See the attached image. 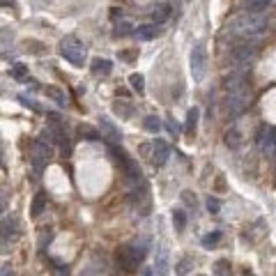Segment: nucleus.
Wrapping results in <instances>:
<instances>
[{"instance_id":"1","label":"nucleus","mask_w":276,"mask_h":276,"mask_svg":"<svg viewBox=\"0 0 276 276\" xmlns=\"http://www.w3.org/2000/svg\"><path fill=\"white\" fill-rule=\"evenodd\" d=\"M267 28H269L267 14H249V12L235 16V19L228 23V30H230L232 35L244 37V39L258 37V35H262V32H265Z\"/></svg>"},{"instance_id":"2","label":"nucleus","mask_w":276,"mask_h":276,"mask_svg":"<svg viewBox=\"0 0 276 276\" xmlns=\"http://www.w3.org/2000/svg\"><path fill=\"white\" fill-rule=\"evenodd\" d=\"M60 55L65 60H69L74 67H83L88 51H85V44L76 35H67V37H62V42H60Z\"/></svg>"},{"instance_id":"3","label":"nucleus","mask_w":276,"mask_h":276,"mask_svg":"<svg viewBox=\"0 0 276 276\" xmlns=\"http://www.w3.org/2000/svg\"><path fill=\"white\" fill-rule=\"evenodd\" d=\"M258 53H260V46L255 44V42H242L237 44L235 49L230 51V60L237 65V67H249L255 58H258Z\"/></svg>"},{"instance_id":"4","label":"nucleus","mask_w":276,"mask_h":276,"mask_svg":"<svg viewBox=\"0 0 276 276\" xmlns=\"http://www.w3.org/2000/svg\"><path fill=\"white\" fill-rule=\"evenodd\" d=\"M115 258H118V265L125 272H134L145 258V247H120Z\"/></svg>"},{"instance_id":"5","label":"nucleus","mask_w":276,"mask_h":276,"mask_svg":"<svg viewBox=\"0 0 276 276\" xmlns=\"http://www.w3.org/2000/svg\"><path fill=\"white\" fill-rule=\"evenodd\" d=\"M189 69H191V76H194L196 83H201L207 74V51L205 46L198 44L191 49V55H189Z\"/></svg>"},{"instance_id":"6","label":"nucleus","mask_w":276,"mask_h":276,"mask_svg":"<svg viewBox=\"0 0 276 276\" xmlns=\"http://www.w3.org/2000/svg\"><path fill=\"white\" fill-rule=\"evenodd\" d=\"M251 104V95H249V90H242V92H230V97H228V111L232 115H242V113L249 108Z\"/></svg>"},{"instance_id":"7","label":"nucleus","mask_w":276,"mask_h":276,"mask_svg":"<svg viewBox=\"0 0 276 276\" xmlns=\"http://www.w3.org/2000/svg\"><path fill=\"white\" fill-rule=\"evenodd\" d=\"M53 157V150L51 145H46L44 138H37V141H32V161L37 168H42L44 164H49Z\"/></svg>"},{"instance_id":"8","label":"nucleus","mask_w":276,"mask_h":276,"mask_svg":"<svg viewBox=\"0 0 276 276\" xmlns=\"http://www.w3.org/2000/svg\"><path fill=\"white\" fill-rule=\"evenodd\" d=\"M258 141H260L262 152H265L267 157H272V154L276 152V129H267V131L262 129V131H260V138H258Z\"/></svg>"},{"instance_id":"9","label":"nucleus","mask_w":276,"mask_h":276,"mask_svg":"<svg viewBox=\"0 0 276 276\" xmlns=\"http://www.w3.org/2000/svg\"><path fill=\"white\" fill-rule=\"evenodd\" d=\"M168 267H171V262H168V249L159 247L157 260H154V274L157 276H168Z\"/></svg>"},{"instance_id":"10","label":"nucleus","mask_w":276,"mask_h":276,"mask_svg":"<svg viewBox=\"0 0 276 276\" xmlns=\"http://www.w3.org/2000/svg\"><path fill=\"white\" fill-rule=\"evenodd\" d=\"M171 157V150L166 145V141L161 138H154V166H164Z\"/></svg>"},{"instance_id":"11","label":"nucleus","mask_w":276,"mask_h":276,"mask_svg":"<svg viewBox=\"0 0 276 276\" xmlns=\"http://www.w3.org/2000/svg\"><path fill=\"white\" fill-rule=\"evenodd\" d=\"M90 72L95 76H108L113 72V62L106 58H95L92 65H90Z\"/></svg>"},{"instance_id":"12","label":"nucleus","mask_w":276,"mask_h":276,"mask_svg":"<svg viewBox=\"0 0 276 276\" xmlns=\"http://www.w3.org/2000/svg\"><path fill=\"white\" fill-rule=\"evenodd\" d=\"M134 35L138 39H143V42H148V39H154L159 35V25L157 23H145V25H138V28L134 30Z\"/></svg>"},{"instance_id":"13","label":"nucleus","mask_w":276,"mask_h":276,"mask_svg":"<svg viewBox=\"0 0 276 276\" xmlns=\"http://www.w3.org/2000/svg\"><path fill=\"white\" fill-rule=\"evenodd\" d=\"M99 120H101V131L106 134V138H111L113 143L122 141V134H120V129L113 125V120H108V118H99Z\"/></svg>"},{"instance_id":"14","label":"nucleus","mask_w":276,"mask_h":276,"mask_svg":"<svg viewBox=\"0 0 276 276\" xmlns=\"http://www.w3.org/2000/svg\"><path fill=\"white\" fill-rule=\"evenodd\" d=\"M226 88L230 90V92H242V90H247V74H232V76H228Z\"/></svg>"},{"instance_id":"15","label":"nucleus","mask_w":276,"mask_h":276,"mask_svg":"<svg viewBox=\"0 0 276 276\" xmlns=\"http://www.w3.org/2000/svg\"><path fill=\"white\" fill-rule=\"evenodd\" d=\"M242 2H244L249 14H265V9L269 5V0H242Z\"/></svg>"},{"instance_id":"16","label":"nucleus","mask_w":276,"mask_h":276,"mask_svg":"<svg viewBox=\"0 0 276 276\" xmlns=\"http://www.w3.org/2000/svg\"><path fill=\"white\" fill-rule=\"evenodd\" d=\"M171 12H173V5H168V2H164V5H159L154 12H152V19H154V23H164L168 16H171Z\"/></svg>"},{"instance_id":"17","label":"nucleus","mask_w":276,"mask_h":276,"mask_svg":"<svg viewBox=\"0 0 276 276\" xmlns=\"http://www.w3.org/2000/svg\"><path fill=\"white\" fill-rule=\"evenodd\" d=\"M44 92H46V97H51L58 106H65V104H67V95H65L62 90H58V88H46Z\"/></svg>"},{"instance_id":"18","label":"nucleus","mask_w":276,"mask_h":276,"mask_svg":"<svg viewBox=\"0 0 276 276\" xmlns=\"http://www.w3.org/2000/svg\"><path fill=\"white\" fill-rule=\"evenodd\" d=\"M78 136H83L85 141H99L101 138V134H99L97 129H92L90 125H81L78 127Z\"/></svg>"},{"instance_id":"19","label":"nucleus","mask_w":276,"mask_h":276,"mask_svg":"<svg viewBox=\"0 0 276 276\" xmlns=\"http://www.w3.org/2000/svg\"><path fill=\"white\" fill-rule=\"evenodd\" d=\"M143 127L148 129L150 134H159V129H161V120H159L157 115H148L145 122H143Z\"/></svg>"},{"instance_id":"20","label":"nucleus","mask_w":276,"mask_h":276,"mask_svg":"<svg viewBox=\"0 0 276 276\" xmlns=\"http://www.w3.org/2000/svg\"><path fill=\"white\" fill-rule=\"evenodd\" d=\"M196 125H198V108H191V111L187 113V127H184V131H187V134H194Z\"/></svg>"},{"instance_id":"21","label":"nucleus","mask_w":276,"mask_h":276,"mask_svg":"<svg viewBox=\"0 0 276 276\" xmlns=\"http://www.w3.org/2000/svg\"><path fill=\"white\" fill-rule=\"evenodd\" d=\"M46 207V196L44 194H37L35 196V201H32V217H39Z\"/></svg>"},{"instance_id":"22","label":"nucleus","mask_w":276,"mask_h":276,"mask_svg":"<svg viewBox=\"0 0 276 276\" xmlns=\"http://www.w3.org/2000/svg\"><path fill=\"white\" fill-rule=\"evenodd\" d=\"M173 224H175V230H184V228H187V217H184L182 209H175V212H173Z\"/></svg>"},{"instance_id":"23","label":"nucleus","mask_w":276,"mask_h":276,"mask_svg":"<svg viewBox=\"0 0 276 276\" xmlns=\"http://www.w3.org/2000/svg\"><path fill=\"white\" fill-rule=\"evenodd\" d=\"M129 83H131V88H134L138 95L145 90V78H143V74H131L129 76Z\"/></svg>"},{"instance_id":"24","label":"nucleus","mask_w":276,"mask_h":276,"mask_svg":"<svg viewBox=\"0 0 276 276\" xmlns=\"http://www.w3.org/2000/svg\"><path fill=\"white\" fill-rule=\"evenodd\" d=\"M214 274L217 276H230V262L228 260H219L214 265Z\"/></svg>"},{"instance_id":"25","label":"nucleus","mask_w":276,"mask_h":276,"mask_svg":"<svg viewBox=\"0 0 276 276\" xmlns=\"http://www.w3.org/2000/svg\"><path fill=\"white\" fill-rule=\"evenodd\" d=\"M226 145L228 148H239V134H237V129H230L228 134H226Z\"/></svg>"},{"instance_id":"26","label":"nucleus","mask_w":276,"mask_h":276,"mask_svg":"<svg viewBox=\"0 0 276 276\" xmlns=\"http://www.w3.org/2000/svg\"><path fill=\"white\" fill-rule=\"evenodd\" d=\"M19 101H21V104L25 106V108H30V111L42 113V106H37V104H35V101H32L30 97H25V95H19Z\"/></svg>"},{"instance_id":"27","label":"nucleus","mask_w":276,"mask_h":276,"mask_svg":"<svg viewBox=\"0 0 276 276\" xmlns=\"http://www.w3.org/2000/svg\"><path fill=\"white\" fill-rule=\"evenodd\" d=\"M189 265H191V258H182V260L175 265V272H177L179 276H187L189 274Z\"/></svg>"},{"instance_id":"28","label":"nucleus","mask_w":276,"mask_h":276,"mask_svg":"<svg viewBox=\"0 0 276 276\" xmlns=\"http://www.w3.org/2000/svg\"><path fill=\"white\" fill-rule=\"evenodd\" d=\"M219 239H221V232L214 230V232H209V235H205V237H202V244H205V247H212V244H217Z\"/></svg>"},{"instance_id":"29","label":"nucleus","mask_w":276,"mask_h":276,"mask_svg":"<svg viewBox=\"0 0 276 276\" xmlns=\"http://www.w3.org/2000/svg\"><path fill=\"white\" fill-rule=\"evenodd\" d=\"M12 76H14V78H25V76H28V67H25V65H14V67H12Z\"/></svg>"},{"instance_id":"30","label":"nucleus","mask_w":276,"mask_h":276,"mask_svg":"<svg viewBox=\"0 0 276 276\" xmlns=\"http://www.w3.org/2000/svg\"><path fill=\"white\" fill-rule=\"evenodd\" d=\"M115 32H118V35H122V37H125V35H131V32H134V30H131V23L122 21V23H118V30H115Z\"/></svg>"},{"instance_id":"31","label":"nucleus","mask_w":276,"mask_h":276,"mask_svg":"<svg viewBox=\"0 0 276 276\" xmlns=\"http://www.w3.org/2000/svg\"><path fill=\"white\" fill-rule=\"evenodd\" d=\"M2 228H5V237H7V235H16V221L14 219H9V221H5V226H2Z\"/></svg>"},{"instance_id":"32","label":"nucleus","mask_w":276,"mask_h":276,"mask_svg":"<svg viewBox=\"0 0 276 276\" xmlns=\"http://www.w3.org/2000/svg\"><path fill=\"white\" fill-rule=\"evenodd\" d=\"M207 209L212 212V214H217L219 209H221V202H219L217 198H207Z\"/></svg>"},{"instance_id":"33","label":"nucleus","mask_w":276,"mask_h":276,"mask_svg":"<svg viewBox=\"0 0 276 276\" xmlns=\"http://www.w3.org/2000/svg\"><path fill=\"white\" fill-rule=\"evenodd\" d=\"M0 276H12V267L9 265H0Z\"/></svg>"},{"instance_id":"34","label":"nucleus","mask_w":276,"mask_h":276,"mask_svg":"<svg viewBox=\"0 0 276 276\" xmlns=\"http://www.w3.org/2000/svg\"><path fill=\"white\" fill-rule=\"evenodd\" d=\"M182 198H184V202H189V205H196V198H191V194H189V191H184V194H182Z\"/></svg>"},{"instance_id":"35","label":"nucleus","mask_w":276,"mask_h":276,"mask_svg":"<svg viewBox=\"0 0 276 276\" xmlns=\"http://www.w3.org/2000/svg\"><path fill=\"white\" fill-rule=\"evenodd\" d=\"M168 131H171V134H177V131H179V127H177V125H175V122H168Z\"/></svg>"},{"instance_id":"36","label":"nucleus","mask_w":276,"mask_h":276,"mask_svg":"<svg viewBox=\"0 0 276 276\" xmlns=\"http://www.w3.org/2000/svg\"><path fill=\"white\" fill-rule=\"evenodd\" d=\"M143 276H154V272H152V269H145V272H143Z\"/></svg>"},{"instance_id":"37","label":"nucleus","mask_w":276,"mask_h":276,"mask_svg":"<svg viewBox=\"0 0 276 276\" xmlns=\"http://www.w3.org/2000/svg\"><path fill=\"white\" fill-rule=\"evenodd\" d=\"M0 5H5V7H7V5H9V0H0Z\"/></svg>"}]
</instances>
